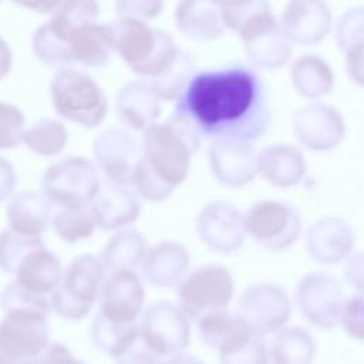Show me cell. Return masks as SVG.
<instances>
[{"label": "cell", "mask_w": 364, "mask_h": 364, "mask_svg": "<svg viewBox=\"0 0 364 364\" xmlns=\"http://www.w3.org/2000/svg\"><path fill=\"white\" fill-rule=\"evenodd\" d=\"M118 118L134 131H146L161 117V98L145 80L131 81L115 95Z\"/></svg>", "instance_id": "cell-20"}, {"label": "cell", "mask_w": 364, "mask_h": 364, "mask_svg": "<svg viewBox=\"0 0 364 364\" xmlns=\"http://www.w3.org/2000/svg\"><path fill=\"white\" fill-rule=\"evenodd\" d=\"M239 38L247 58L260 68H280L291 55V43L284 37L277 18L249 30Z\"/></svg>", "instance_id": "cell-21"}, {"label": "cell", "mask_w": 364, "mask_h": 364, "mask_svg": "<svg viewBox=\"0 0 364 364\" xmlns=\"http://www.w3.org/2000/svg\"><path fill=\"white\" fill-rule=\"evenodd\" d=\"M290 80L297 94L309 100H317L331 92L334 73L331 65L321 57L303 54L293 61Z\"/></svg>", "instance_id": "cell-30"}, {"label": "cell", "mask_w": 364, "mask_h": 364, "mask_svg": "<svg viewBox=\"0 0 364 364\" xmlns=\"http://www.w3.org/2000/svg\"><path fill=\"white\" fill-rule=\"evenodd\" d=\"M306 249L310 257L323 266L346 262L354 249L353 229L343 218L323 216L309 226Z\"/></svg>", "instance_id": "cell-19"}, {"label": "cell", "mask_w": 364, "mask_h": 364, "mask_svg": "<svg viewBox=\"0 0 364 364\" xmlns=\"http://www.w3.org/2000/svg\"><path fill=\"white\" fill-rule=\"evenodd\" d=\"M68 142V132L63 122L43 118L36 121L23 136V144L28 151L41 156H55L61 154Z\"/></svg>", "instance_id": "cell-34"}, {"label": "cell", "mask_w": 364, "mask_h": 364, "mask_svg": "<svg viewBox=\"0 0 364 364\" xmlns=\"http://www.w3.org/2000/svg\"><path fill=\"white\" fill-rule=\"evenodd\" d=\"M98 16L100 4L95 1H63L58 3L46 24L54 33V36L65 44V40L75 28L90 23H95L98 20Z\"/></svg>", "instance_id": "cell-33"}, {"label": "cell", "mask_w": 364, "mask_h": 364, "mask_svg": "<svg viewBox=\"0 0 364 364\" xmlns=\"http://www.w3.org/2000/svg\"><path fill=\"white\" fill-rule=\"evenodd\" d=\"M243 218L246 235L269 250L290 247L301 233L299 212L280 200H259L246 210Z\"/></svg>", "instance_id": "cell-9"}, {"label": "cell", "mask_w": 364, "mask_h": 364, "mask_svg": "<svg viewBox=\"0 0 364 364\" xmlns=\"http://www.w3.org/2000/svg\"><path fill=\"white\" fill-rule=\"evenodd\" d=\"M208 159L215 179L229 188H242L259 173V152L246 142H212Z\"/></svg>", "instance_id": "cell-18"}, {"label": "cell", "mask_w": 364, "mask_h": 364, "mask_svg": "<svg viewBox=\"0 0 364 364\" xmlns=\"http://www.w3.org/2000/svg\"><path fill=\"white\" fill-rule=\"evenodd\" d=\"M92 154L98 168L111 183L121 186L132 183L142 158L136 138L122 128H108L100 132L94 139Z\"/></svg>", "instance_id": "cell-15"}, {"label": "cell", "mask_w": 364, "mask_h": 364, "mask_svg": "<svg viewBox=\"0 0 364 364\" xmlns=\"http://www.w3.org/2000/svg\"><path fill=\"white\" fill-rule=\"evenodd\" d=\"M279 24L290 43L313 46L330 33L331 10L321 0L289 1L282 11Z\"/></svg>", "instance_id": "cell-17"}, {"label": "cell", "mask_w": 364, "mask_h": 364, "mask_svg": "<svg viewBox=\"0 0 364 364\" xmlns=\"http://www.w3.org/2000/svg\"><path fill=\"white\" fill-rule=\"evenodd\" d=\"M344 301L338 280L326 272L306 273L297 283V307L301 316L318 328L333 330L340 323Z\"/></svg>", "instance_id": "cell-11"}, {"label": "cell", "mask_w": 364, "mask_h": 364, "mask_svg": "<svg viewBox=\"0 0 364 364\" xmlns=\"http://www.w3.org/2000/svg\"><path fill=\"white\" fill-rule=\"evenodd\" d=\"M51 228L61 240L67 243H78L90 239L97 226L90 208L71 206L61 208L53 215Z\"/></svg>", "instance_id": "cell-35"}, {"label": "cell", "mask_w": 364, "mask_h": 364, "mask_svg": "<svg viewBox=\"0 0 364 364\" xmlns=\"http://www.w3.org/2000/svg\"><path fill=\"white\" fill-rule=\"evenodd\" d=\"M346 70L353 82L364 87V43L346 53Z\"/></svg>", "instance_id": "cell-47"}, {"label": "cell", "mask_w": 364, "mask_h": 364, "mask_svg": "<svg viewBox=\"0 0 364 364\" xmlns=\"http://www.w3.org/2000/svg\"><path fill=\"white\" fill-rule=\"evenodd\" d=\"M105 270L95 255H81L64 269L60 286L50 296L51 310L60 317L82 320L98 300Z\"/></svg>", "instance_id": "cell-5"}, {"label": "cell", "mask_w": 364, "mask_h": 364, "mask_svg": "<svg viewBox=\"0 0 364 364\" xmlns=\"http://www.w3.org/2000/svg\"><path fill=\"white\" fill-rule=\"evenodd\" d=\"M100 314L118 324H135L145 301V289L135 270L109 273L100 290Z\"/></svg>", "instance_id": "cell-16"}, {"label": "cell", "mask_w": 364, "mask_h": 364, "mask_svg": "<svg viewBox=\"0 0 364 364\" xmlns=\"http://www.w3.org/2000/svg\"><path fill=\"white\" fill-rule=\"evenodd\" d=\"M6 215L9 229L27 237H41L51 222L48 200L34 191L17 193L10 200Z\"/></svg>", "instance_id": "cell-29"}, {"label": "cell", "mask_w": 364, "mask_h": 364, "mask_svg": "<svg viewBox=\"0 0 364 364\" xmlns=\"http://www.w3.org/2000/svg\"><path fill=\"white\" fill-rule=\"evenodd\" d=\"M290 300L286 290L272 282L249 286L239 297L237 314L256 336L276 334L290 318Z\"/></svg>", "instance_id": "cell-10"}, {"label": "cell", "mask_w": 364, "mask_h": 364, "mask_svg": "<svg viewBox=\"0 0 364 364\" xmlns=\"http://www.w3.org/2000/svg\"><path fill=\"white\" fill-rule=\"evenodd\" d=\"M340 324L350 337L364 341V294L357 293L344 301Z\"/></svg>", "instance_id": "cell-43"}, {"label": "cell", "mask_w": 364, "mask_h": 364, "mask_svg": "<svg viewBox=\"0 0 364 364\" xmlns=\"http://www.w3.org/2000/svg\"><path fill=\"white\" fill-rule=\"evenodd\" d=\"M175 24L186 37L212 41L222 36L226 26L222 4L212 1H181L175 7Z\"/></svg>", "instance_id": "cell-27"}, {"label": "cell", "mask_w": 364, "mask_h": 364, "mask_svg": "<svg viewBox=\"0 0 364 364\" xmlns=\"http://www.w3.org/2000/svg\"><path fill=\"white\" fill-rule=\"evenodd\" d=\"M336 43L344 54L364 43V6L351 7L343 13L336 27Z\"/></svg>", "instance_id": "cell-39"}, {"label": "cell", "mask_w": 364, "mask_h": 364, "mask_svg": "<svg viewBox=\"0 0 364 364\" xmlns=\"http://www.w3.org/2000/svg\"><path fill=\"white\" fill-rule=\"evenodd\" d=\"M164 3L155 0H127L117 1L115 11L118 18H129L146 23L162 11Z\"/></svg>", "instance_id": "cell-44"}, {"label": "cell", "mask_w": 364, "mask_h": 364, "mask_svg": "<svg viewBox=\"0 0 364 364\" xmlns=\"http://www.w3.org/2000/svg\"><path fill=\"white\" fill-rule=\"evenodd\" d=\"M200 340L218 353L226 351L255 336L249 324L236 313L226 309L206 313L198 320Z\"/></svg>", "instance_id": "cell-28"}, {"label": "cell", "mask_w": 364, "mask_h": 364, "mask_svg": "<svg viewBox=\"0 0 364 364\" xmlns=\"http://www.w3.org/2000/svg\"><path fill=\"white\" fill-rule=\"evenodd\" d=\"M26 9H31L40 13H48V11H54L55 7L58 6V3H27V4H21Z\"/></svg>", "instance_id": "cell-51"}, {"label": "cell", "mask_w": 364, "mask_h": 364, "mask_svg": "<svg viewBox=\"0 0 364 364\" xmlns=\"http://www.w3.org/2000/svg\"><path fill=\"white\" fill-rule=\"evenodd\" d=\"M314 354L316 344L311 334L297 326L277 331L269 347L272 364H311Z\"/></svg>", "instance_id": "cell-32"}, {"label": "cell", "mask_w": 364, "mask_h": 364, "mask_svg": "<svg viewBox=\"0 0 364 364\" xmlns=\"http://www.w3.org/2000/svg\"><path fill=\"white\" fill-rule=\"evenodd\" d=\"M26 119L20 108L0 101V151L13 149L23 142Z\"/></svg>", "instance_id": "cell-41"}, {"label": "cell", "mask_w": 364, "mask_h": 364, "mask_svg": "<svg viewBox=\"0 0 364 364\" xmlns=\"http://www.w3.org/2000/svg\"><path fill=\"white\" fill-rule=\"evenodd\" d=\"M0 307L6 311H38L50 314V297L30 293L14 280L9 282L0 293Z\"/></svg>", "instance_id": "cell-38"}, {"label": "cell", "mask_w": 364, "mask_h": 364, "mask_svg": "<svg viewBox=\"0 0 364 364\" xmlns=\"http://www.w3.org/2000/svg\"><path fill=\"white\" fill-rule=\"evenodd\" d=\"M34 364H84L61 343H51Z\"/></svg>", "instance_id": "cell-46"}, {"label": "cell", "mask_w": 364, "mask_h": 364, "mask_svg": "<svg viewBox=\"0 0 364 364\" xmlns=\"http://www.w3.org/2000/svg\"><path fill=\"white\" fill-rule=\"evenodd\" d=\"M114 34V53L142 80L152 81L168 73L183 50L172 36L148 23L117 18L109 23Z\"/></svg>", "instance_id": "cell-2"}, {"label": "cell", "mask_w": 364, "mask_h": 364, "mask_svg": "<svg viewBox=\"0 0 364 364\" xmlns=\"http://www.w3.org/2000/svg\"><path fill=\"white\" fill-rule=\"evenodd\" d=\"M139 331L145 343L161 357H171L191 343V324L179 306L158 300L144 313Z\"/></svg>", "instance_id": "cell-12"}, {"label": "cell", "mask_w": 364, "mask_h": 364, "mask_svg": "<svg viewBox=\"0 0 364 364\" xmlns=\"http://www.w3.org/2000/svg\"><path fill=\"white\" fill-rule=\"evenodd\" d=\"M162 364H202V361L195 355H191L186 353H178L166 358Z\"/></svg>", "instance_id": "cell-50"}, {"label": "cell", "mask_w": 364, "mask_h": 364, "mask_svg": "<svg viewBox=\"0 0 364 364\" xmlns=\"http://www.w3.org/2000/svg\"><path fill=\"white\" fill-rule=\"evenodd\" d=\"M13 65V53L7 41L0 34V81L7 77Z\"/></svg>", "instance_id": "cell-49"}, {"label": "cell", "mask_w": 364, "mask_h": 364, "mask_svg": "<svg viewBox=\"0 0 364 364\" xmlns=\"http://www.w3.org/2000/svg\"><path fill=\"white\" fill-rule=\"evenodd\" d=\"M293 134L301 145L316 152L334 149L346 135V122L337 108L326 102H309L291 118Z\"/></svg>", "instance_id": "cell-14"}, {"label": "cell", "mask_w": 364, "mask_h": 364, "mask_svg": "<svg viewBox=\"0 0 364 364\" xmlns=\"http://www.w3.org/2000/svg\"><path fill=\"white\" fill-rule=\"evenodd\" d=\"M48 344V314L4 313L0 321V364H34Z\"/></svg>", "instance_id": "cell-8"}, {"label": "cell", "mask_w": 364, "mask_h": 364, "mask_svg": "<svg viewBox=\"0 0 364 364\" xmlns=\"http://www.w3.org/2000/svg\"><path fill=\"white\" fill-rule=\"evenodd\" d=\"M41 245H44L41 237L21 236L10 229L0 232V269L14 274L20 262Z\"/></svg>", "instance_id": "cell-37"}, {"label": "cell", "mask_w": 364, "mask_h": 364, "mask_svg": "<svg viewBox=\"0 0 364 364\" xmlns=\"http://www.w3.org/2000/svg\"><path fill=\"white\" fill-rule=\"evenodd\" d=\"M70 63L85 67H101L114 53V34L111 24L98 21L75 28L65 40Z\"/></svg>", "instance_id": "cell-25"}, {"label": "cell", "mask_w": 364, "mask_h": 364, "mask_svg": "<svg viewBox=\"0 0 364 364\" xmlns=\"http://www.w3.org/2000/svg\"><path fill=\"white\" fill-rule=\"evenodd\" d=\"M173 115L213 142L250 144L270 124L266 87L259 74L243 64L196 73L176 100Z\"/></svg>", "instance_id": "cell-1"}, {"label": "cell", "mask_w": 364, "mask_h": 364, "mask_svg": "<svg viewBox=\"0 0 364 364\" xmlns=\"http://www.w3.org/2000/svg\"><path fill=\"white\" fill-rule=\"evenodd\" d=\"M50 97L60 117L84 128L98 127L108 112V100L100 84L71 67H60L54 73Z\"/></svg>", "instance_id": "cell-4"}, {"label": "cell", "mask_w": 364, "mask_h": 364, "mask_svg": "<svg viewBox=\"0 0 364 364\" xmlns=\"http://www.w3.org/2000/svg\"><path fill=\"white\" fill-rule=\"evenodd\" d=\"M196 233L209 250L219 255L235 253L246 236L243 213L228 200H212L196 218Z\"/></svg>", "instance_id": "cell-13"}, {"label": "cell", "mask_w": 364, "mask_h": 364, "mask_svg": "<svg viewBox=\"0 0 364 364\" xmlns=\"http://www.w3.org/2000/svg\"><path fill=\"white\" fill-rule=\"evenodd\" d=\"M101 191L95 166L84 156H65L51 164L41 178L43 196L61 208L87 206Z\"/></svg>", "instance_id": "cell-6"}, {"label": "cell", "mask_w": 364, "mask_h": 364, "mask_svg": "<svg viewBox=\"0 0 364 364\" xmlns=\"http://www.w3.org/2000/svg\"><path fill=\"white\" fill-rule=\"evenodd\" d=\"M158 355L142 338L138 331L128 340V343L114 357L115 364H162Z\"/></svg>", "instance_id": "cell-42"}, {"label": "cell", "mask_w": 364, "mask_h": 364, "mask_svg": "<svg viewBox=\"0 0 364 364\" xmlns=\"http://www.w3.org/2000/svg\"><path fill=\"white\" fill-rule=\"evenodd\" d=\"M138 328L139 326L136 324L125 326L114 323L98 313L91 323L90 336L92 344L97 348L114 358L118 351L128 343V340L138 331Z\"/></svg>", "instance_id": "cell-36"}, {"label": "cell", "mask_w": 364, "mask_h": 364, "mask_svg": "<svg viewBox=\"0 0 364 364\" xmlns=\"http://www.w3.org/2000/svg\"><path fill=\"white\" fill-rule=\"evenodd\" d=\"M148 247L145 237L135 229H122L104 246L100 260L105 273L134 270L142 264Z\"/></svg>", "instance_id": "cell-31"}, {"label": "cell", "mask_w": 364, "mask_h": 364, "mask_svg": "<svg viewBox=\"0 0 364 364\" xmlns=\"http://www.w3.org/2000/svg\"><path fill=\"white\" fill-rule=\"evenodd\" d=\"M235 293L230 272L220 264H205L186 274L178 284V301L188 318L226 309Z\"/></svg>", "instance_id": "cell-7"}, {"label": "cell", "mask_w": 364, "mask_h": 364, "mask_svg": "<svg viewBox=\"0 0 364 364\" xmlns=\"http://www.w3.org/2000/svg\"><path fill=\"white\" fill-rule=\"evenodd\" d=\"M200 146V135L183 118L172 115L168 121L144 131L142 164L159 181L175 189L191 168L192 155Z\"/></svg>", "instance_id": "cell-3"}, {"label": "cell", "mask_w": 364, "mask_h": 364, "mask_svg": "<svg viewBox=\"0 0 364 364\" xmlns=\"http://www.w3.org/2000/svg\"><path fill=\"white\" fill-rule=\"evenodd\" d=\"M64 269L60 259L41 245L31 250L17 266L14 282L24 290L50 297L63 280Z\"/></svg>", "instance_id": "cell-22"}, {"label": "cell", "mask_w": 364, "mask_h": 364, "mask_svg": "<svg viewBox=\"0 0 364 364\" xmlns=\"http://www.w3.org/2000/svg\"><path fill=\"white\" fill-rule=\"evenodd\" d=\"M90 212L97 228L111 232L134 223L141 213V206L129 189L109 183L101 188L90 206Z\"/></svg>", "instance_id": "cell-23"}, {"label": "cell", "mask_w": 364, "mask_h": 364, "mask_svg": "<svg viewBox=\"0 0 364 364\" xmlns=\"http://www.w3.org/2000/svg\"><path fill=\"white\" fill-rule=\"evenodd\" d=\"M219 364H269V347L263 337L255 334L243 343L219 353Z\"/></svg>", "instance_id": "cell-40"}, {"label": "cell", "mask_w": 364, "mask_h": 364, "mask_svg": "<svg viewBox=\"0 0 364 364\" xmlns=\"http://www.w3.org/2000/svg\"><path fill=\"white\" fill-rule=\"evenodd\" d=\"M191 256L188 249L173 240H162L148 249L142 262L145 279L156 287H173L185 277Z\"/></svg>", "instance_id": "cell-24"}, {"label": "cell", "mask_w": 364, "mask_h": 364, "mask_svg": "<svg viewBox=\"0 0 364 364\" xmlns=\"http://www.w3.org/2000/svg\"><path fill=\"white\" fill-rule=\"evenodd\" d=\"M259 173L277 188L294 186L306 173L304 155L291 144H270L259 152Z\"/></svg>", "instance_id": "cell-26"}, {"label": "cell", "mask_w": 364, "mask_h": 364, "mask_svg": "<svg viewBox=\"0 0 364 364\" xmlns=\"http://www.w3.org/2000/svg\"><path fill=\"white\" fill-rule=\"evenodd\" d=\"M344 277L360 294H364V252L353 253L344 262Z\"/></svg>", "instance_id": "cell-45"}, {"label": "cell", "mask_w": 364, "mask_h": 364, "mask_svg": "<svg viewBox=\"0 0 364 364\" xmlns=\"http://www.w3.org/2000/svg\"><path fill=\"white\" fill-rule=\"evenodd\" d=\"M17 175L10 161L0 156V202L6 200L16 189Z\"/></svg>", "instance_id": "cell-48"}]
</instances>
